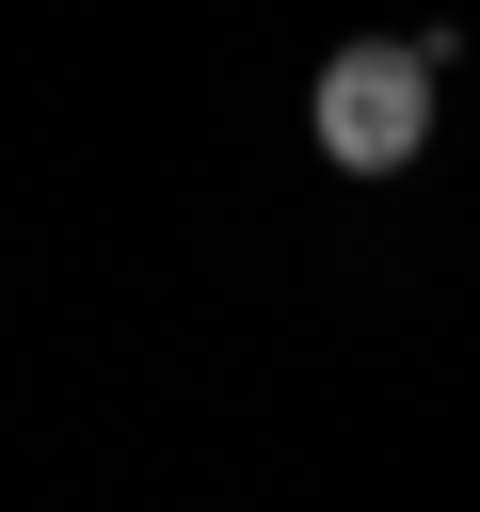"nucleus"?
I'll use <instances>...</instances> for the list:
<instances>
[{"label": "nucleus", "mask_w": 480, "mask_h": 512, "mask_svg": "<svg viewBox=\"0 0 480 512\" xmlns=\"http://www.w3.org/2000/svg\"><path fill=\"white\" fill-rule=\"evenodd\" d=\"M432 80H448L432 32H416V48H336V64H320V160L400 176V160L432 144Z\"/></svg>", "instance_id": "nucleus-1"}]
</instances>
